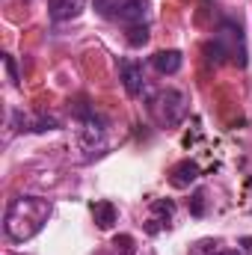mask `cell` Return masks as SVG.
Wrapping results in <instances>:
<instances>
[{
  "label": "cell",
  "mask_w": 252,
  "mask_h": 255,
  "mask_svg": "<svg viewBox=\"0 0 252 255\" xmlns=\"http://www.w3.org/2000/svg\"><path fill=\"white\" fill-rule=\"evenodd\" d=\"M193 214H196V217H202V214H205V193H202V190L193 196Z\"/></svg>",
  "instance_id": "2e32d148"
},
{
  "label": "cell",
  "mask_w": 252,
  "mask_h": 255,
  "mask_svg": "<svg viewBox=\"0 0 252 255\" xmlns=\"http://www.w3.org/2000/svg\"><path fill=\"white\" fill-rule=\"evenodd\" d=\"M92 3H95V12H98L101 18H110V21H113V15L125 6L127 0H92Z\"/></svg>",
  "instance_id": "7c38bea8"
},
{
  "label": "cell",
  "mask_w": 252,
  "mask_h": 255,
  "mask_svg": "<svg viewBox=\"0 0 252 255\" xmlns=\"http://www.w3.org/2000/svg\"><path fill=\"white\" fill-rule=\"evenodd\" d=\"M51 217V202L42 196H18L6 205L3 214V235L15 244L33 241Z\"/></svg>",
  "instance_id": "6da1fadb"
},
{
  "label": "cell",
  "mask_w": 252,
  "mask_h": 255,
  "mask_svg": "<svg viewBox=\"0 0 252 255\" xmlns=\"http://www.w3.org/2000/svg\"><path fill=\"white\" fill-rule=\"evenodd\" d=\"M199 175H202V169H199L196 160H181V163H175V166L169 169V184L178 187V190H184V187H190Z\"/></svg>",
  "instance_id": "9c48e42d"
},
{
  "label": "cell",
  "mask_w": 252,
  "mask_h": 255,
  "mask_svg": "<svg viewBox=\"0 0 252 255\" xmlns=\"http://www.w3.org/2000/svg\"><path fill=\"white\" fill-rule=\"evenodd\" d=\"M83 9H86V0H48V15L54 24H65V21L80 18Z\"/></svg>",
  "instance_id": "8992f818"
},
{
  "label": "cell",
  "mask_w": 252,
  "mask_h": 255,
  "mask_svg": "<svg viewBox=\"0 0 252 255\" xmlns=\"http://www.w3.org/2000/svg\"><path fill=\"white\" fill-rule=\"evenodd\" d=\"M205 54L214 65L232 63L238 68L247 65V39H244V30L238 21H223L217 30H214V39L205 42Z\"/></svg>",
  "instance_id": "7a4b0ae2"
},
{
  "label": "cell",
  "mask_w": 252,
  "mask_h": 255,
  "mask_svg": "<svg viewBox=\"0 0 252 255\" xmlns=\"http://www.w3.org/2000/svg\"><path fill=\"white\" fill-rule=\"evenodd\" d=\"M3 65H6V71H9V80H12L15 86H21V77H18V65H15V57H12V54H3Z\"/></svg>",
  "instance_id": "9a60e30c"
},
{
  "label": "cell",
  "mask_w": 252,
  "mask_h": 255,
  "mask_svg": "<svg viewBox=\"0 0 252 255\" xmlns=\"http://www.w3.org/2000/svg\"><path fill=\"white\" fill-rule=\"evenodd\" d=\"M9 122L18 133H45V130L60 128V119H54L48 113H27V110H12Z\"/></svg>",
  "instance_id": "277c9868"
},
{
  "label": "cell",
  "mask_w": 252,
  "mask_h": 255,
  "mask_svg": "<svg viewBox=\"0 0 252 255\" xmlns=\"http://www.w3.org/2000/svg\"><path fill=\"white\" fill-rule=\"evenodd\" d=\"M241 250H244V255H252V235L241 238Z\"/></svg>",
  "instance_id": "e0dca14e"
},
{
  "label": "cell",
  "mask_w": 252,
  "mask_h": 255,
  "mask_svg": "<svg viewBox=\"0 0 252 255\" xmlns=\"http://www.w3.org/2000/svg\"><path fill=\"white\" fill-rule=\"evenodd\" d=\"M181 65H184L181 51H157V54L151 57V68H154L157 74H178Z\"/></svg>",
  "instance_id": "8fae6325"
},
{
  "label": "cell",
  "mask_w": 252,
  "mask_h": 255,
  "mask_svg": "<svg viewBox=\"0 0 252 255\" xmlns=\"http://www.w3.org/2000/svg\"><path fill=\"white\" fill-rule=\"evenodd\" d=\"M148 18V0H127L125 6L113 15V21L125 24V27H136V24H145Z\"/></svg>",
  "instance_id": "ba28073f"
},
{
  "label": "cell",
  "mask_w": 252,
  "mask_h": 255,
  "mask_svg": "<svg viewBox=\"0 0 252 255\" xmlns=\"http://www.w3.org/2000/svg\"><path fill=\"white\" fill-rule=\"evenodd\" d=\"M172 214H175L172 199H154L151 202V217H148V235H157L160 229H166L172 223Z\"/></svg>",
  "instance_id": "52a82bcc"
},
{
  "label": "cell",
  "mask_w": 252,
  "mask_h": 255,
  "mask_svg": "<svg viewBox=\"0 0 252 255\" xmlns=\"http://www.w3.org/2000/svg\"><path fill=\"white\" fill-rule=\"evenodd\" d=\"M145 107H148V116L154 119V125L175 128L187 116V95L178 89H157L148 95Z\"/></svg>",
  "instance_id": "3957f363"
},
{
  "label": "cell",
  "mask_w": 252,
  "mask_h": 255,
  "mask_svg": "<svg viewBox=\"0 0 252 255\" xmlns=\"http://www.w3.org/2000/svg\"><path fill=\"white\" fill-rule=\"evenodd\" d=\"M113 250H116V255H136V241L130 235H116L113 238Z\"/></svg>",
  "instance_id": "4fadbf2b"
},
{
  "label": "cell",
  "mask_w": 252,
  "mask_h": 255,
  "mask_svg": "<svg viewBox=\"0 0 252 255\" xmlns=\"http://www.w3.org/2000/svg\"><path fill=\"white\" fill-rule=\"evenodd\" d=\"M89 211H92V220H95V226L98 229H113L116 226V220H119V211H116V205L110 202V199H98V202H92L89 205Z\"/></svg>",
  "instance_id": "30bf717a"
},
{
  "label": "cell",
  "mask_w": 252,
  "mask_h": 255,
  "mask_svg": "<svg viewBox=\"0 0 252 255\" xmlns=\"http://www.w3.org/2000/svg\"><path fill=\"white\" fill-rule=\"evenodd\" d=\"M148 42V27L145 24H136V27H127V45L130 48H139Z\"/></svg>",
  "instance_id": "5bb4252c"
},
{
  "label": "cell",
  "mask_w": 252,
  "mask_h": 255,
  "mask_svg": "<svg viewBox=\"0 0 252 255\" xmlns=\"http://www.w3.org/2000/svg\"><path fill=\"white\" fill-rule=\"evenodd\" d=\"M211 255H241L238 250H214Z\"/></svg>",
  "instance_id": "ac0fdd59"
},
{
  "label": "cell",
  "mask_w": 252,
  "mask_h": 255,
  "mask_svg": "<svg viewBox=\"0 0 252 255\" xmlns=\"http://www.w3.org/2000/svg\"><path fill=\"white\" fill-rule=\"evenodd\" d=\"M119 80H122V86L130 98H142L148 89L142 63H136V60H119Z\"/></svg>",
  "instance_id": "5b68a950"
}]
</instances>
